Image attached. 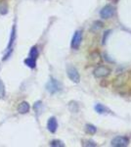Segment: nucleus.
<instances>
[{
  "label": "nucleus",
  "mask_w": 131,
  "mask_h": 147,
  "mask_svg": "<svg viewBox=\"0 0 131 147\" xmlns=\"http://www.w3.org/2000/svg\"><path fill=\"white\" fill-rule=\"evenodd\" d=\"M50 145L53 146V147H64L65 144H64L63 141L58 140V139H54V140H52L50 142Z\"/></svg>",
  "instance_id": "nucleus-14"
},
{
  "label": "nucleus",
  "mask_w": 131,
  "mask_h": 147,
  "mask_svg": "<svg viewBox=\"0 0 131 147\" xmlns=\"http://www.w3.org/2000/svg\"><path fill=\"white\" fill-rule=\"evenodd\" d=\"M42 107V102L41 101H37L36 103L34 104V106H33V108H34V110L36 111L37 113L40 111V108Z\"/></svg>",
  "instance_id": "nucleus-17"
},
{
  "label": "nucleus",
  "mask_w": 131,
  "mask_h": 147,
  "mask_svg": "<svg viewBox=\"0 0 131 147\" xmlns=\"http://www.w3.org/2000/svg\"><path fill=\"white\" fill-rule=\"evenodd\" d=\"M102 27H103V24H102L101 22H99V21H97V22H95L94 24H93V30H99V28H101Z\"/></svg>",
  "instance_id": "nucleus-18"
},
{
  "label": "nucleus",
  "mask_w": 131,
  "mask_h": 147,
  "mask_svg": "<svg viewBox=\"0 0 131 147\" xmlns=\"http://www.w3.org/2000/svg\"><path fill=\"white\" fill-rule=\"evenodd\" d=\"M15 40H16V28H15V26H14L13 28H12V32H11L10 40H9L8 47H7V50H8V52L5 54V56H4V58H3L4 61L7 60V59L9 58V56L11 55L12 51H13V45H14V43H15Z\"/></svg>",
  "instance_id": "nucleus-2"
},
{
  "label": "nucleus",
  "mask_w": 131,
  "mask_h": 147,
  "mask_svg": "<svg viewBox=\"0 0 131 147\" xmlns=\"http://www.w3.org/2000/svg\"><path fill=\"white\" fill-rule=\"evenodd\" d=\"M67 73H68V77L70 78L71 80H73L75 84H78L80 80V76L78 71L75 69V67H68V70H67Z\"/></svg>",
  "instance_id": "nucleus-6"
},
{
  "label": "nucleus",
  "mask_w": 131,
  "mask_h": 147,
  "mask_svg": "<svg viewBox=\"0 0 131 147\" xmlns=\"http://www.w3.org/2000/svg\"><path fill=\"white\" fill-rule=\"evenodd\" d=\"M94 109H95V111L99 114H110L111 113V110H110L109 108H107L106 106L102 105V104H96Z\"/></svg>",
  "instance_id": "nucleus-10"
},
{
  "label": "nucleus",
  "mask_w": 131,
  "mask_h": 147,
  "mask_svg": "<svg viewBox=\"0 0 131 147\" xmlns=\"http://www.w3.org/2000/svg\"><path fill=\"white\" fill-rule=\"evenodd\" d=\"M25 64L28 66V68L30 69H34L36 67V59L34 58H30V57H28L25 60Z\"/></svg>",
  "instance_id": "nucleus-11"
},
{
  "label": "nucleus",
  "mask_w": 131,
  "mask_h": 147,
  "mask_svg": "<svg viewBox=\"0 0 131 147\" xmlns=\"http://www.w3.org/2000/svg\"><path fill=\"white\" fill-rule=\"evenodd\" d=\"M82 41V32L81 30H77L75 32L73 36V39H71V48L77 50V49L79 48L80 44H81Z\"/></svg>",
  "instance_id": "nucleus-3"
},
{
  "label": "nucleus",
  "mask_w": 131,
  "mask_h": 147,
  "mask_svg": "<svg viewBox=\"0 0 131 147\" xmlns=\"http://www.w3.org/2000/svg\"><path fill=\"white\" fill-rule=\"evenodd\" d=\"M116 13V9L114 8L112 5H107L105 6L103 9L100 12V16L102 19H110L111 17H113Z\"/></svg>",
  "instance_id": "nucleus-5"
},
{
  "label": "nucleus",
  "mask_w": 131,
  "mask_h": 147,
  "mask_svg": "<svg viewBox=\"0 0 131 147\" xmlns=\"http://www.w3.org/2000/svg\"><path fill=\"white\" fill-rule=\"evenodd\" d=\"M47 129H48L49 131L52 132V134L56 132L57 129H58V123H57L56 118L51 117L48 120V122H47Z\"/></svg>",
  "instance_id": "nucleus-8"
},
{
  "label": "nucleus",
  "mask_w": 131,
  "mask_h": 147,
  "mask_svg": "<svg viewBox=\"0 0 131 147\" xmlns=\"http://www.w3.org/2000/svg\"><path fill=\"white\" fill-rule=\"evenodd\" d=\"M5 96V86H4L3 82L0 79V99Z\"/></svg>",
  "instance_id": "nucleus-16"
},
{
  "label": "nucleus",
  "mask_w": 131,
  "mask_h": 147,
  "mask_svg": "<svg viewBox=\"0 0 131 147\" xmlns=\"http://www.w3.org/2000/svg\"><path fill=\"white\" fill-rule=\"evenodd\" d=\"M46 89L51 94H55L60 92L63 89V85L58 80L54 79V78H50L48 82L46 84Z\"/></svg>",
  "instance_id": "nucleus-1"
},
{
  "label": "nucleus",
  "mask_w": 131,
  "mask_h": 147,
  "mask_svg": "<svg viewBox=\"0 0 131 147\" xmlns=\"http://www.w3.org/2000/svg\"><path fill=\"white\" fill-rule=\"evenodd\" d=\"M30 106L28 102L26 101H23L19 104L18 106V112L20 114H27L30 112Z\"/></svg>",
  "instance_id": "nucleus-9"
},
{
  "label": "nucleus",
  "mask_w": 131,
  "mask_h": 147,
  "mask_svg": "<svg viewBox=\"0 0 131 147\" xmlns=\"http://www.w3.org/2000/svg\"><path fill=\"white\" fill-rule=\"evenodd\" d=\"M85 130L89 134H95L97 131V127H94L93 125H85Z\"/></svg>",
  "instance_id": "nucleus-12"
},
{
  "label": "nucleus",
  "mask_w": 131,
  "mask_h": 147,
  "mask_svg": "<svg viewBox=\"0 0 131 147\" xmlns=\"http://www.w3.org/2000/svg\"><path fill=\"white\" fill-rule=\"evenodd\" d=\"M111 70L108 67H105V66H100L94 71V75L96 78H104L110 75Z\"/></svg>",
  "instance_id": "nucleus-7"
},
{
  "label": "nucleus",
  "mask_w": 131,
  "mask_h": 147,
  "mask_svg": "<svg viewBox=\"0 0 131 147\" xmlns=\"http://www.w3.org/2000/svg\"><path fill=\"white\" fill-rule=\"evenodd\" d=\"M84 142H85V143H83V145H84V146H96L97 145L94 141H91V140H86Z\"/></svg>",
  "instance_id": "nucleus-19"
},
{
  "label": "nucleus",
  "mask_w": 131,
  "mask_h": 147,
  "mask_svg": "<svg viewBox=\"0 0 131 147\" xmlns=\"http://www.w3.org/2000/svg\"><path fill=\"white\" fill-rule=\"evenodd\" d=\"M38 54H39V52H38V49H37L36 46H33L30 48V58L36 59L37 57H38Z\"/></svg>",
  "instance_id": "nucleus-13"
},
{
  "label": "nucleus",
  "mask_w": 131,
  "mask_h": 147,
  "mask_svg": "<svg viewBox=\"0 0 131 147\" xmlns=\"http://www.w3.org/2000/svg\"><path fill=\"white\" fill-rule=\"evenodd\" d=\"M128 143H129V139L126 136H116L111 142L112 146L115 147H124L127 146Z\"/></svg>",
  "instance_id": "nucleus-4"
},
{
  "label": "nucleus",
  "mask_w": 131,
  "mask_h": 147,
  "mask_svg": "<svg viewBox=\"0 0 131 147\" xmlns=\"http://www.w3.org/2000/svg\"><path fill=\"white\" fill-rule=\"evenodd\" d=\"M69 108H70V110L73 113H77L78 111V105H77V102H70Z\"/></svg>",
  "instance_id": "nucleus-15"
}]
</instances>
